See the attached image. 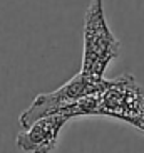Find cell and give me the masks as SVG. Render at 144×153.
I'll use <instances>...</instances> for the list:
<instances>
[{"label":"cell","mask_w":144,"mask_h":153,"mask_svg":"<svg viewBox=\"0 0 144 153\" xmlns=\"http://www.w3.org/2000/svg\"><path fill=\"white\" fill-rule=\"evenodd\" d=\"M131 125H134L136 128H139L141 131H144V109L141 111V114H139V116L132 120V123H131Z\"/></svg>","instance_id":"5"},{"label":"cell","mask_w":144,"mask_h":153,"mask_svg":"<svg viewBox=\"0 0 144 153\" xmlns=\"http://www.w3.org/2000/svg\"><path fill=\"white\" fill-rule=\"evenodd\" d=\"M109 84H111V79H104V77L96 79V77H89L79 72L72 79H69L65 84L60 86L59 89L52 91V93H42L37 96L30 106L20 114V118H18L20 126L25 130L39 118L57 111H64L77 101L104 91Z\"/></svg>","instance_id":"2"},{"label":"cell","mask_w":144,"mask_h":153,"mask_svg":"<svg viewBox=\"0 0 144 153\" xmlns=\"http://www.w3.org/2000/svg\"><path fill=\"white\" fill-rule=\"evenodd\" d=\"M71 120V113H67L65 109L42 116L32 123L29 128L20 131L15 143L25 153H52L57 146L62 128Z\"/></svg>","instance_id":"4"},{"label":"cell","mask_w":144,"mask_h":153,"mask_svg":"<svg viewBox=\"0 0 144 153\" xmlns=\"http://www.w3.org/2000/svg\"><path fill=\"white\" fill-rule=\"evenodd\" d=\"M121 52V42L111 30L106 19L104 0H90L84 17V54L81 72L102 79L109 64Z\"/></svg>","instance_id":"1"},{"label":"cell","mask_w":144,"mask_h":153,"mask_svg":"<svg viewBox=\"0 0 144 153\" xmlns=\"http://www.w3.org/2000/svg\"><path fill=\"white\" fill-rule=\"evenodd\" d=\"M143 109L144 89L131 74L111 79V84L106 89L92 96V114L112 116L132 123Z\"/></svg>","instance_id":"3"}]
</instances>
